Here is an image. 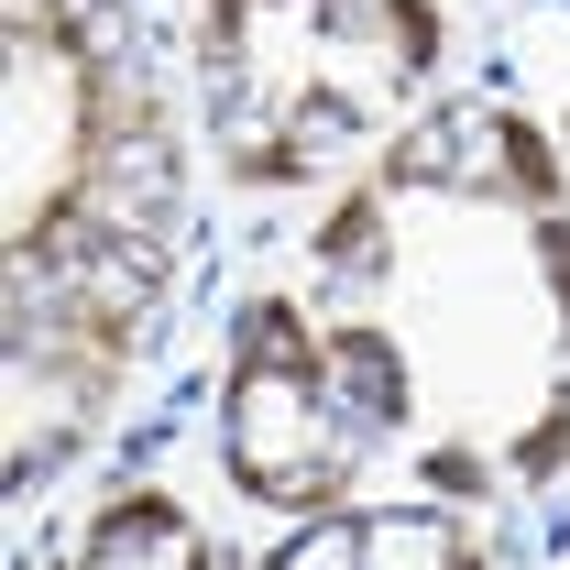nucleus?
Returning <instances> with one entry per match:
<instances>
[{"mask_svg": "<svg viewBox=\"0 0 570 570\" xmlns=\"http://www.w3.org/2000/svg\"><path fill=\"white\" fill-rule=\"evenodd\" d=\"M428 483H439V494H483V461H472V450H428Z\"/></svg>", "mask_w": 570, "mask_h": 570, "instance_id": "nucleus-9", "label": "nucleus"}, {"mask_svg": "<svg viewBox=\"0 0 570 570\" xmlns=\"http://www.w3.org/2000/svg\"><path fill=\"white\" fill-rule=\"evenodd\" d=\"M439 560H450V570H494L483 549H472V538H439Z\"/></svg>", "mask_w": 570, "mask_h": 570, "instance_id": "nucleus-11", "label": "nucleus"}, {"mask_svg": "<svg viewBox=\"0 0 570 570\" xmlns=\"http://www.w3.org/2000/svg\"><path fill=\"white\" fill-rule=\"evenodd\" d=\"M318 417H330V352L285 296H253L230 352V483L264 504H341L352 461Z\"/></svg>", "mask_w": 570, "mask_h": 570, "instance_id": "nucleus-1", "label": "nucleus"}, {"mask_svg": "<svg viewBox=\"0 0 570 570\" xmlns=\"http://www.w3.org/2000/svg\"><path fill=\"white\" fill-rule=\"evenodd\" d=\"M538 264H549V285H560V307H570V219H538Z\"/></svg>", "mask_w": 570, "mask_h": 570, "instance_id": "nucleus-10", "label": "nucleus"}, {"mask_svg": "<svg viewBox=\"0 0 570 570\" xmlns=\"http://www.w3.org/2000/svg\"><path fill=\"white\" fill-rule=\"evenodd\" d=\"M483 142H494V176H515V198H560V165H549V142L527 132L515 110H483Z\"/></svg>", "mask_w": 570, "mask_h": 570, "instance_id": "nucleus-4", "label": "nucleus"}, {"mask_svg": "<svg viewBox=\"0 0 570 570\" xmlns=\"http://www.w3.org/2000/svg\"><path fill=\"white\" fill-rule=\"evenodd\" d=\"M330 362H341V384H352L362 417H406V362H395V341H384V330H341V341H330Z\"/></svg>", "mask_w": 570, "mask_h": 570, "instance_id": "nucleus-2", "label": "nucleus"}, {"mask_svg": "<svg viewBox=\"0 0 570 570\" xmlns=\"http://www.w3.org/2000/svg\"><path fill=\"white\" fill-rule=\"evenodd\" d=\"M264 570H307V538H296V549H275V560H264Z\"/></svg>", "mask_w": 570, "mask_h": 570, "instance_id": "nucleus-12", "label": "nucleus"}, {"mask_svg": "<svg viewBox=\"0 0 570 570\" xmlns=\"http://www.w3.org/2000/svg\"><path fill=\"white\" fill-rule=\"evenodd\" d=\"M230 165H242L253 187H285V176H307V154H296V142H230Z\"/></svg>", "mask_w": 570, "mask_h": 570, "instance_id": "nucleus-8", "label": "nucleus"}, {"mask_svg": "<svg viewBox=\"0 0 570 570\" xmlns=\"http://www.w3.org/2000/svg\"><path fill=\"white\" fill-rule=\"evenodd\" d=\"M318 253L352 264V275H373L384 264V187H362V198H341V209L318 219Z\"/></svg>", "mask_w": 570, "mask_h": 570, "instance_id": "nucleus-5", "label": "nucleus"}, {"mask_svg": "<svg viewBox=\"0 0 570 570\" xmlns=\"http://www.w3.org/2000/svg\"><path fill=\"white\" fill-rule=\"evenodd\" d=\"M154 538H187V515H176V494H121L99 527H88V560H110V570H132L154 560Z\"/></svg>", "mask_w": 570, "mask_h": 570, "instance_id": "nucleus-3", "label": "nucleus"}, {"mask_svg": "<svg viewBox=\"0 0 570 570\" xmlns=\"http://www.w3.org/2000/svg\"><path fill=\"white\" fill-rule=\"evenodd\" d=\"M373 22H384V45H395V67H406V77L439 67V11H428V0H373Z\"/></svg>", "mask_w": 570, "mask_h": 570, "instance_id": "nucleus-6", "label": "nucleus"}, {"mask_svg": "<svg viewBox=\"0 0 570 570\" xmlns=\"http://www.w3.org/2000/svg\"><path fill=\"white\" fill-rule=\"evenodd\" d=\"M560 461H570V406H560V417H538L527 439H515V472H527V483H549Z\"/></svg>", "mask_w": 570, "mask_h": 570, "instance_id": "nucleus-7", "label": "nucleus"}]
</instances>
